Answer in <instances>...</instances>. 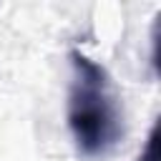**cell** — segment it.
I'll use <instances>...</instances> for the list:
<instances>
[{
  "label": "cell",
  "mask_w": 161,
  "mask_h": 161,
  "mask_svg": "<svg viewBox=\"0 0 161 161\" xmlns=\"http://www.w3.org/2000/svg\"><path fill=\"white\" fill-rule=\"evenodd\" d=\"M136 161H158V123H153V128H151V133H148Z\"/></svg>",
  "instance_id": "7a4b0ae2"
},
{
  "label": "cell",
  "mask_w": 161,
  "mask_h": 161,
  "mask_svg": "<svg viewBox=\"0 0 161 161\" xmlns=\"http://www.w3.org/2000/svg\"><path fill=\"white\" fill-rule=\"evenodd\" d=\"M68 128L86 158L108 156L123 138V108L108 70L80 50H70Z\"/></svg>",
  "instance_id": "6da1fadb"
}]
</instances>
